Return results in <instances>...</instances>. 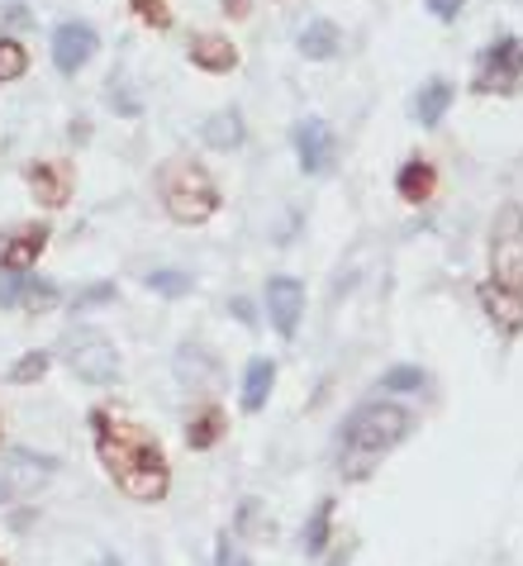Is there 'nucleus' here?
Returning <instances> with one entry per match:
<instances>
[{
    "mask_svg": "<svg viewBox=\"0 0 523 566\" xmlns=\"http://www.w3.org/2000/svg\"><path fill=\"white\" fill-rule=\"evenodd\" d=\"M395 191H400L409 206H423V200H433L438 191V167L428 163V157H409L400 167V177H395Z\"/></svg>",
    "mask_w": 523,
    "mask_h": 566,
    "instance_id": "obj_14",
    "label": "nucleus"
},
{
    "mask_svg": "<svg viewBox=\"0 0 523 566\" xmlns=\"http://www.w3.org/2000/svg\"><path fill=\"white\" fill-rule=\"evenodd\" d=\"M29 72V53L20 39H0V82H20Z\"/></svg>",
    "mask_w": 523,
    "mask_h": 566,
    "instance_id": "obj_22",
    "label": "nucleus"
},
{
    "mask_svg": "<svg viewBox=\"0 0 523 566\" xmlns=\"http://www.w3.org/2000/svg\"><path fill=\"white\" fill-rule=\"evenodd\" d=\"M134 14L143 24H153V29H171V10H167V0H129Z\"/></svg>",
    "mask_w": 523,
    "mask_h": 566,
    "instance_id": "obj_26",
    "label": "nucleus"
},
{
    "mask_svg": "<svg viewBox=\"0 0 523 566\" xmlns=\"http://www.w3.org/2000/svg\"><path fill=\"white\" fill-rule=\"evenodd\" d=\"M448 105H452V82L433 76V82H423V91L415 96V119L423 124V129H433V124L448 115Z\"/></svg>",
    "mask_w": 523,
    "mask_h": 566,
    "instance_id": "obj_18",
    "label": "nucleus"
},
{
    "mask_svg": "<svg viewBox=\"0 0 523 566\" xmlns=\"http://www.w3.org/2000/svg\"><path fill=\"white\" fill-rule=\"evenodd\" d=\"M95 49H101V39H95V29L82 24V20L53 29V62H57V72L76 76V72H82L86 62L95 57Z\"/></svg>",
    "mask_w": 523,
    "mask_h": 566,
    "instance_id": "obj_9",
    "label": "nucleus"
},
{
    "mask_svg": "<svg viewBox=\"0 0 523 566\" xmlns=\"http://www.w3.org/2000/svg\"><path fill=\"white\" fill-rule=\"evenodd\" d=\"M53 471H57V462L43 458V452H29V448L0 452V505L34 495L39 485H48V476H53Z\"/></svg>",
    "mask_w": 523,
    "mask_h": 566,
    "instance_id": "obj_7",
    "label": "nucleus"
},
{
    "mask_svg": "<svg viewBox=\"0 0 523 566\" xmlns=\"http://www.w3.org/2000/svg\"><path fill=\"white\" fill-rule=\"evenodd\" d=\"M295 153H300V167L310 171V177H324V171L333 167V153H338V144H333V129L320 119V115H310V119H300L295 124Z\"/></svg>",
    "mask_w": 523,
    "mask_h": 566,
    "instance_id": "obj_8",
    "label": "nucleus"
},
{
    "mask_svg": "<svg viewBox=\"0 0 523 566\" xmlns=\"http://www.w3.org/2000/svg\"><path fill=\"white\" fill-rule=\"evenodd\" d=\"M272 386H276V361L272 357H252L248 371H243V410L258 415L266 400H272Z\"/></svg>",
    "mask_w": 523,
    "mask_h": 566,
    "instance_id": "obj_17",
    "label": "nucleus"
},
{
    "mask_svg": "<svg viewBox=\"0 0 523 566\" xmlns=\"http://www.w3.org/2000/svg\"><path fill=\"white\" fill-rule=\"evenodd\" d=\"M238 528L248 533V538H272V524H266V514H262V505L258 500H243V505H238Z\"/></svg>",
    "mask_w": 523,
    "mask_h": 566,
    "instance_id": "obj_24",
    "label": "nucleus"
},
{
    "mask_svg": "<svg viewBox=\"0 0 523 566\" xmlns=\"http://www.w3.org/2000/svg\"><path fill=\"white\" fill-rule=\"evenodd\" d=\"M190 62L200 72H233L238 67V49L224 34H196L190 39Z\"/></svg>",
    "mask_w": 523,
    "mask_h": 566,
    "instance_id": "obj_15",
    "label": "nucleus"
},
{
    "mask_svg": "<svg viewBox=\"0 0 523 566\" xmlns=\"http://www.w3.org/2000/svg\"><path fill=\"white\" fill-rule=\"evenodd\" d=\"M215 566H252L248 562V553L238 547L233 538H219V547H215Z\"/></svg>",
    "mask_w": 523,
    "mask_h": 566,
    "instance_id": "obj_28",
    "label": "nucleus"
},
{
    "mask_svg": "<svg viewBox=\"0 0 523 566\" xmlns=\"http://www.w3.org/2000/svg\"><path fill=\"white\" fill-rule=\"evenodd\" d=\"M157 200L177 224H205L219 210V186L196 157H167L157 167Z\"/></svg>",
    "mask_w": 523,
    "mask_h": 566,
    "instance_id": "obj_4",
    "label": "nucleus"
},
{
    "mask_svg": "<svg viewBox=\"0 0 523 566\" xmlns=\"http://www.w3.org/2000/svg\"><path fill=\"white\" fill-rule=\"evenodd\" d=\"M481 305L500 334L523 328V206H504L490 224V276L481 281Z\"/></svg>",
    "mask_w": 523,
    "mask_h": 566,
    "instance_id": "obj_2",
    "label": "nucleus"
},
{
    "mask_svg": "<svg viewBox=\"0 0 523 566\" xmlns=\"http://www.w3.org/2000/svg\"><path fill=\"white\" fill-rule=\"evenodd\" d=\"M48 233H53L48 224H24V229H14V233H0V266H6L10 276H24L29 266L43 258Z\"/></svg>",
    "mask_w": 523,
    "mask_h": 566,
    "instance_id": "obj_11",
    "label": "nucleus"
},
{
    "mask_svg": "<svg viewBox=\"0 0 523 566\" xmlns=\"http://www.w3.org/2000/svg\"><path fill=\"white\" fill-rule=\"evenodd\" d=\"M229 433V419H224V410H219L215 400H205L196 415H190V423H186V443L196 448V452H205V448H215L219 438Z\"/></svg>",
    "mask_w": 523,
    "mask_h": 566,
    "instance_id": "obj_16",
    "label": "nucleus"
},
{
    "mask_svg": "<svg viewBox=\"0 0 523 566\" xmlns=\"http://www.w3.org/2000/svg\"><path fill=\"white\" fill-rule=\"evenodd\" d=\"M380 386H386V390H419L423 386V371L419 367H390Z\"/></svg>",
    "mask_w": 523,
    "mask_h": 566,
    "instance_id": "obj_27",
    "label": "nucleus"
},
{
    "mask_svg": "<svg viewBox=\"0 0 523 566\" xmlns=\"http://www.w3.org/2000/svg\"><path fill=\"white\" fill-rule=\"evenodd\" d=\"M200 138L210 148H238L243 144V115H238V109H219V115L200 124Z\"/></svg>",
    "mask_w": 523,
    "mask_h": 566,
    "instance_id": "obj_20",
    "label": "nucleus"
},
{
    "mask_svg": "<svg viewBox=\"0 0 523 566\" xmlns=\"http://www.w3.org/2000/svg\"><path fill=\"white\" fill-rule=\"evenodd\" d=\"M29 186H34L39 206L62 210V206L72 200L76 177H72V167H67V163H34V167H29Z\"/></svg>",
    "mask_w": 523,
    "mask_h": 566,
    "instance_id": "obj_13",
    "label": "nucleus"
},
{
    "mask_svg": "<svg viewBox=\"0 0 523 566\" xmlns=\"http://www.w3.org/2000/svg\"><path fill=\"white\" fill-rule=\"evenodd\" d=\"M409 429H415L409 410H400V405H390V400H372L347 415L343 438H338V467L347 471V481L372 476L376 462L409 438Z\"/></svg>",
    "mask_w": 523,
    "mask_h": 566,
    "instance_id": "obj_3",
    "label": "nucleus"
},
{
    "mask_svg": "<svg viewBox=\"0 0 523 566\" xmlns=\"http://www.w3.org/2000/svg\"><path fill=\"white\" fill-rule=\"evenodd\" d=\"M328 528H333V500H320L310 514V524H305V553L310 557H320L328 547Z\"/></svg>",
    "mask_w": 523,
    "mask_h": 566,
    "instance_id": "obj_21",
    "label": "nucleus"
},
{
    "mask_svg": "<svg viewBox=\"0 0 523 566\" xmlns=\"http://www.w3.org/2000/svg\"><path fill=\"white\" fill-rule=\"evenodd\" d=\"M91 438H95V458L109 471V481L119 485L138 505H157L171 491V471L163 458V443L138 429L134 419H124L119 410H91Z\"/></svg>",
    "mask_w": 523,
    "mask_h": 566,
    "instance_id": "obj_1",
    "label": "nucleus"
},
{
    "mask_svg": "<svg viewBox=\"0 0 523 566\" xmlns=\"http://www.w3.org/2000/svg\"><path fill=\"white\" fill-rule=\"evenodd\" d=\"M62 357H67V367L82 376L91 386H109L119 381V353L115 343L105 334H95V328H72L67 338H62Z\"/></svg>",
    "mask_w": 523,
    "mask_h": 566,
    "instance_id": "obj_6",
    "label": "nucleus"
},
{
    "mask_svg": "<svg viewBox=\"0 0 523 566\" xmlns=\"http://www.w3.org/2000/svg\"><path fill=\"white\" fill-rule=\"evenodd\" d=\"M48 371V353H29V357H20L10 367V381L14 386H29V381H39V376Z\"/></svg>",
    "mask_w": 523,
    "mask_h": 566,
    "instance_id": "obj_25",
    "label": "nucleus"
},
{
    "mask_svg": "<svg viewBox=\"0 0 523 566\" xmlns=\"http://www.w3.org/2000/svg\"><path fill=\"white\" fill-rule=\"evenodd\" d=\"M95 301H115V286H95V291H86V295H76V310H86V305H95Z\"/></svg>",
    "mask_w": 523,
    "mask_h": 566,
    "instance_id": "obj_29",
    "label": "nucleus"
},
{
    "mask_svg": "<svg viewBox=\"0 0 523 566\" xmlns=\"http://www.w3.org/2000/svg\"><path fill=\"white\" fill-rule=\"evenodd\" d=\"M224 10L233 14V20H243V14H248V0H224Z\"/></svg>",
    "mask_w": 523,
    "mask_h": 566,
    "instance_id": "obj_31",
    "label": "nucleus"
},
{
    "mask_svg": "<svg viewBox=\"0 0 523 566\" xmlns=\"http://www.w3.org/2000/svg\"><path fill=\"white\" fill-rule=\"evenodd\" d=\"M266 310H272V324L281 338L300 334V314H305V286L295 276H272L266 281Z\"/></svg>",
    "mask_w": 523,
    "mask_h": 566,
    "instance_id": "obj_10",
    "label": "nucleus"
},
{
    "mask_svg": "<svg viewBox=\"0 0 523 566\" xmlns=\"http://www.w3.org/2000/svg\"><path fill=\"white\" fill-rule=\"evenodd\" d=\"M471 91H481V96H519L523 91V39L504 34L490 43V49L475 57Z\"/></svg>",
    "mask_w": 523,
    "mask_h": 566,
    "instance_id": "obj_5",
    "label": "nucleus"
},
{
    "mask_svg": "<svg viewBox=\"0 0 523 566\" xmlns=\"http://www.w3.org/2000/svg\"><path fill=\"white\" fill-rule=\"evenodd\" d=\"M0 566H6V562H0Z\"/></svg>",
    "mask_w": 523,
    "mask_h": 566,
    "instance_id": "obj_33",
    "label": "nucleus"
},
{
    "mask_svg": "<svg viewBox=\"0 0 523 566\" xmlns=\"http://www.w3.org/2000/svg\"><path fill=\"white\" fill-rule=\"evenodd\" d=\"M95 566H119V557H101V562H95Z\"/></svg>",
    "mask_w": 523,
    "mask_h": 566,
    "instance_id": "obj_32",
    "label": "nucleus"
},
{
    "mask_svg": "<svg viewBox=\"0 0 523 566\" xmlns=\"http://www.w3.org/2000/svg\"><path fill=\"white\" fill-rule=\"evenodd\" d=\"M343 49V39H338V29H333L328 20H310L305 29H300V53L314 57V62H328V57H338Z\"/></svg>",
    "mask_w": 523,
    "mask_h": 566,
    "instance_id": "obj_19",
    "label": "nucleus"
},
{
    "mask_svg": "<svg viewBox=\"0 0 523 566\" xmlns=\"http://www.w3.org/2000/svg\"><path fill=\"white\" fill-rule=\"evenodd\" d=\"M190 286H196V281H190L186 272H148V291H157V295H167V301H177V295H190Z\"/></svg>",
    "mask_w": 523,
    "mask_h": 566,
    "instance_id": "obj_23",
    "label": "nucleus"
},
{
    "mask_svg": "<svg viewBox=\"0 0 523 566\" xmlns=\"http://www.w3.org/2000/svg\"><path fill=\"white\" fill-rule=\"evenodd\" d=\"M428 10H433L438 20H457V10H462V0H428Z\"/></svg>",
    "mask_w": 523,
    "mask_h": 566,
    "instance_id": "obj_30",
    "label": "nucleus"
},
{
    "mask_svg": "<svg viewBox=\"0 0 523 566\" xmlns=\"http://www.w3.org/2000/svg\"><path fill=\"white\" fill-rule=\"evenodd\" d=\"M57 305V286L53 281H39V276H6L0 281V310H29V314H43Z\"/></svg>",
    "mask_w": 523,
    "mask_h": 566,
    "instance_id": "obj_12",
    "label": "nucleus"
}]
</instances>
